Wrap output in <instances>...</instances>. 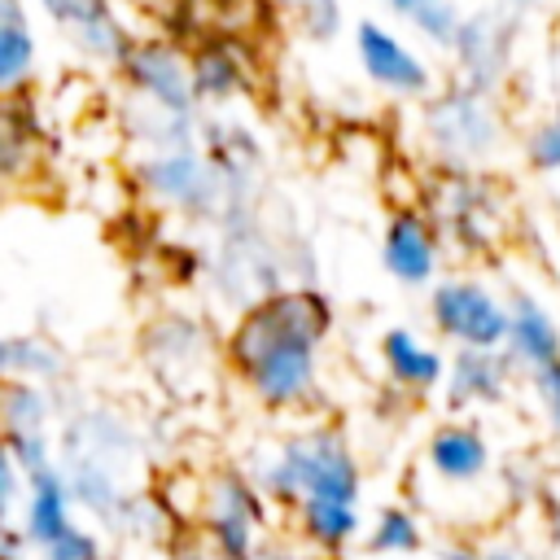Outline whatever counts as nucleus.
<instances>
[{
  "label": "nucleus",
  "instance_id": "nucleus-16",
  "mask_svg": "<svg viewBox=\"0 0 560 560\" xmlns=\"http://www.w3.org/2000/svg\"><path fill=\"white\" fill-rule=\"evenodd\" d=\"M512 376H516V368L508 363L503 350H455L446 359L438 389L455 416H472V411L499 407L512 389Z\"/></svg>",
  "mask_w": 560,
  "mask_h": 560
},
{
  "label": "nucleus",
  "instance_id": "nucleus-20",
  "mask_svg": "<svg viewBox=\"0 0 560 560\" xmlns=\"http://www.w3.org/2000/svg\"><path fill=\"white\" fill-rule=\"evenodd\" d=\"M70 525H79V521H74V503H70V490H66L61 468L48 464V468L31 472L26 477L22 508H18V529H22L26 547H31V556L44 551V547H52Z\"/></svg>",
  "mask_w": 560,
  "mask_h": 560
},
{
  "label": "nucleus",
  "instance_id": "nucleus-30",
  "mask_svg": "<svg viewBox=\"0 0 560 560\" xmlns=\"http://www.w3.org/2000/svg\"><path fill=\"white\" fill-rule=\"evenodd\" d=\"M289 13H293V22H298V31L306 39H319L324 44V39H332L341 31V4L337 0H302Z\"/></svg>",
  "mask_w": 560,
  "mask_h": 560
},
{
  "label": "nucleus",
  "instance_id": "nucleus-8",
  "mask_svg": "<svg viewBox=\"0 0 560 560\" xmlns=\"http://www.w3.org/2000/svg\"><path fill=\"white\" fill-rule=\"evenodd\" d=\"M144 363L153 376L175 394H197L223 363V350L214 346L210 328L184 311H166L144 328Z\"/></svg>",
  "mask_w": 560,
  "mask_h": 560
},
{
  "label": "nucleus",
  "instance_id": "nucleus-36",
  "mask_svg": "<svg viewBox=\"0 0 560 560\" xmlns=\"http://www.w3.org/2000/svg\"><path fill=\"white\" fill-rule=\"evenodd\" d=\"M0 560H31V547L13 521L0 516Z\"/></svg>",
  "mask_w": 560,
  "mask_h": 560
},
{
  "label": "nucleus",
  "instance_id": "nucleus-32",
  "mask_svg": "<svg viewBox=\"0 0 560 560\" xmlns=\"http://www.w3.org/2000/svg\"><path fill=\"white\" fill-rule=\"evenodd\" d=\"M105 4H114V0H35V9L57 26V31H74L79 22H88L92 13H101Z\"/></svg>",
  "mask_w": 560,
  "mask_h": 560
},
{
  "label": "nucleus",
  "instance_id": "nucleus-4",
  "mask_svg": "<svg viewBox=\"0 0 560 560\" xmlns=\"http://www.w3.org/2000/svg\"><path fill=\"white\" fill-rule=\"evenodd\" d=\"M271 503L249 477V468L214 464L197 477L188 529L223 560H254L271 542Z\"/></svg>",
  "mask_w": 560,
  "mask_h": 560
},
{
  "label": "nucleus",
  "instance_id": "nucleus-39",
  "mask_svg": "<svg viewBox=\"0 0 560 560\" xmlns=\"http://www.w3.org/2000/svg\"><path fill=\"white\" fill-rule=\"evenodd\" d=\"M276 4H280V9H298L302 0H276Z\"/></svg>",
  "mask_w": 560,
  "mask_h": 560
},
{
  "label": "nucleus",
  "instance_id": "nucleus-19",
  "mask_svg": "<svg viewBox=\"0 0 560 560\" xmlns=\"http://www.w3.org/2000/svg\"><path fill=\"white\" fill-rule=\"evenodd\" d=\"M499 350L525 376L547 363H560V319L551 315V306L542 298L516 293V298H508V328H503Z\"/></svg>",
  "mask_w": 560,
  "mask_h": 560
},
{
  "label": "nucleus",
  "instance_id": "nucleus-35",
  "mask_svg": "<svg viewBox=\"0 0 560 560\" xmlns=\"http://www.w3.org/2000/svg\"><path fill=\"white\" fill-rule=\"evenodd\" d=\"M166 560H223V556H214V551H210L192 529H188V534L179 529V534L166 542Z\"/></svg>",
  "mask_w": 560,
  "mask_h": 560
},
{
  "label": "nucleus",
  "instance_id": "nucleus-24",
  "mask_svg": "<svg viewBox=\"0 0 560 560\" xmlns=\"http://www.w3.org/2000/svg\"><path fill=\"white\" fill-rule=\"evenodd\" d=\"M52 420H57V394L48 381H26V376L0 381V438L52 433Z\"/></svg>",
  "mask_w": 560,
  "mask_h": 560
},
{
  "label": "nucleus",
  "instance_id": "nucleus-37",
  "mask_svg": "<svg viewBox=\"0 0 560 560\" xmlns=\"http://www.w3.org/2000/svg\"><path fill=\"white\" fill-rule=\"evenodd\" d=\"M254 560H319V556L302 551V547H298V542L289 538V542H267V547H262V551H258Z\"/></svg>",
  "mask_w": 560,
  "mask_h": 560
},
{
  "label": "nucleus",
  "instance_id": "nucleus-15",
  "mask_svg": "<svg viewBox=\"0 0 560 560\" xmlns=\"http://www.w3.org/2000/svg\"><path fill=\"white\" fill-rule=\"evenodd\" d=\"M136 455H140L136 429L109 407H79L61 420L57 459H96V464L127 472L136 464Z\"/></svg>",
  "mask_w": 560,
  "mask_h": 560
},
{
  "label": "nucleus",
  "instance_id": "nucleus-9",
  "mask_svg": "<svg viewBox=\"0 0 560 560\" xmlns=\"http://www.w3.org/2000/svg\"><path fill=\"white\" fill-rule=\"evenodd\" d=\"M350 44H354V61H359V70L372 88H381L398 101H424L438 88L433 66L394 26H385L376 18H363V22H354Z\"/></svg>",
  "mask_w": 560,
  "mask_h": 560
},
{
  "label": "nucleus",
  "instance_id": "nucleus-11",
  "mask_svg": "<svg viewBox=\"0 0 560 560\" xmlns=\"http://www.w3.org/2000/svg\"><path fill=\"white\" fill-rule=\"evenodd\" d=\"M420 472L451 494H472L490 481L494 472V451L486 429L472 416H451L429 429L424 451H420Z\"/></svg>",
  "mask_w": 560,
  "mask_h": 560
},
{
  "label": "nucleus",
  "instance_id": "nucleus-34",
  "mask_svg": "<svg viewBox=\"0 0 560 560\" xmlns=\"http://www.w3.org/2000/svg\"><path fill=\"white\" fill-rule=\"evenodd\" d=\"M438 560H525L512 547H477V542H446Z\"/></svg>",
  "mask_w": 560,
  "mask_h": 560
},
{
  "label": "nucleus",
  "instance_id": "nucleus-18",
  "mask_svg": "<svg viewBox=\"0 0 560 560\" xmlns=\"http://www.w3.org/2000/svg\"><path fill=\"white\" fill-rule=\"evenodd\" d=\"M376 359H381L385 381H389L398 394H411V398L438 394L442 372H446V354H442L433 341H424L416 328H407V324H394V328L381 332Z\"/></svg>",
  "mask_w": 560,
  "mask_h": 560
},
{
  "label": "nucleus",
  "instance_id": "nucleus-38",
  "mask_svg": "<svg viewBox=\"0 0 560 560\" xmlns=\"http://www.w3.org/2000/svg\"><path fill=\"white\" fill-rule=\"evenodd\" d=\"M385 4H389V9H394V13H402V18H407V13H411V9H416V4H420V0H385Z\"/></svg>",
  "mask_w": 560,
  "mask_h": 560
},
{
  "label": "nucleus",
  "instance_id": "nucleus-7",
  "mask_svg": "<svg viewBox=\"0 0 560 560\" xmlns=\"http://www.w3.org/2000/svg\"><path fill=\"white\" fill-rule=\"evenodd\" d=\"M429 324L455 350H499L508 328V298H499L472 271L438 276L429 284Z\"/></svg>",
  "mask_w": 560,
  "mask_h": 560
},
{
  "label": "nucleus",
  "instance_id": "nucleus-2",
  "mask_svg": "<svg viewBox=\"0 0 560 560\" xmlns=\"http://www.w3.org/2000/svg\"><path fill=\"white\" fill-rule=\"evenodd\" d=\"M249 477L267 494L271 508L289 512L298 503H363V464L350 438L328 420H306L289 433H280L258 459L249 464Z\"/></svg>",
  "mask_w": 560,
  "mask_h": 560
},
{
  "label": "nucleus",
  "instance_id": "nucleus-29",
  "mask_svg": "<svg viewBox=\"0 0 560 560\" xmlns=\"http://www.w3.org/2000/svg\"><path fill=\"white\" fill-rule=\"evenodd\" d=\"M31 560H105V538L88 525H70L52 547L35 551Z\"/></svg>",
  "mask_w": 560,
  "mask_h": 560
},
{
  "label": "nucleus",
  "instance_id": "nucleus-31",
  "mask_svg": "<svg viewBox=\"0 0 560 560\" xmlns=\"http://www.w3.org/2000/svg\"><path fill=\"white\" fill-rule=\"evenodd\" d=\"M22 494H26V472L18 468V459H13L9 442L0 438V516H4V521H13V516H18Z\"/></svg>",
  "mask_w": 560,
  "mask_h": 560
},
{
  "label": "nucleus",
  "instance_id": "nucleus-21",
  "mask_svg": "<svg viewBox=\"0 0 560 560\" xmlns=\"http://www.w3.org/2000/svg\"><path fill=\"white\" fill-rule=\"evenodd\" d=\"M39 153H44V131L26 92L0 96V192L26 184L39 171Z\"/></svg>",
  "mask_w": 560,
  "mask_h": 560
},
{
  "label": "nucleus",
  "instance_id": "nucleus-22",
  "mask_svg": "<svg viewBox=\"0 0 560 560\" xmlns=\"http://www.w3.org/2000/svg\"><path fill=\"white\" fill-rule=\"evenodd\" d=\"M61 477H66V490H70V503L83 508L96 525H114L122 499L131 494L127 490V472L109 468V464H96V459H57Z\"/></svg>",
  "mask_w": 560,
  "mask_h": 560
},
{
  "label": "nucleus",
  "instance_id": "nucleus-27",
  "mask_svg": "<svg viewBox=\"0 0 560 560\" xmlns=\"http://www.w3.org/2000/svg\"><path fill=\"white\" fill-rule=\"evenodd\" d=\"M407 22H411V31L424 39V44H433V48H451L455 44V35H459V22H464V9L455 4V0H420L411 13H407Z\"/></svg>",
  "mask_w": 560,
  "mask_h": 560
},
{
  "label": "nucleus",
  "instance_id": "nucleus-41",
  "mask_svg": "<svg viewBox=\"0 0 560 560\" xmlns=\"http://www.w3.org/2000/svg\"><path fill=\"white\" fill-rule=\"evenodd\" d=\"M416 560H424V556H416ZM433 560H438V556H433Z\"/></svg>",
  "mask_w": 560,
  "mask_h": 560
},
{
  "label": "nucleus",
  "instance_id": "nucleus-13",
  "mask_svg": "<svg viewBox=\"0 0 560 560\" xmlns=\"http://www.w3.org/2000/svg\"><path fill=\"white\" fill-rule=\"evenodd\" d=\"M188 83L197 109H228L245 96H254L258 70L241 39L232 35H201L188 48Z\"/></svg>",
  "mask_w": 560,
  "mask_h": 560
},
{
  "label": "nucleus",
  "instance_id": "nucleus-6",
  "mask_svg": "<svg viewBox=\"0 0 560 560\" xmlns=\"http://www.w3.org/2000/svg\"><path fill=\"white\" fill-rule=\"evenodd\" d=\"M424 214L433 219L442 245H455L459 254H494L508 241L512 206L490 171H438Z\"/></svg>",
  "mask_w": 560,
  "mask_h": 560
},
{
  "label": "nucleus",
  "instance_id": "nucleus-5",
  "mask_svg": "<svg viewBox=\"0 0 560 560\" xmlns=\"http://www.w3.org/2000/svg\"><path fill=\"white\" fill-rule=\"evenodd\" d=\"M136 184L153 206H166L188 219H223L228 210H241V188L201 144H171V149H144L136 162Z\"/></svg>",
  "mask_w": 560,
  "mask_h": 560
},
{
  "label": "nucleus",
  "instance_id": "nucleus-25",
  "mask_svg": "<svg viewBox=\"0 0 560 560\" xmlns=\"http://www.w3.org/2000/svg\"><path fill=\"white\" fill-rule=\"evenodd\" d=\"M39 70V35L26 9L0 13V96H22Z\"/></svg>",
  "mask_w": 560,
  "mask_h": 560
},
{
  "label": "nucleus",
  "instance_id": "nucleus-1",
  "mask_svg": "<svg viewBox=\"0 0 560 560\" xmlns=\"http://www.w3.org/2000/svg\"><path fill=\"white\" fill-rule=\"evenodd\" d=\"M337 311L315 284H276L249 298L223 332V368L271 416H311L324 398V346Z\"/></svg>",
  "mask_w": 560,
  "mask_h": 560
},
{
  "label": "nucleus",
  "instance_id": "nucleus-26",
  "mask_svg": "<svg viewBox=\"0 0 560 560\" xmlns=\"http://www.w3.org/2000/svg\"><path fill=\"white\" fill-rule=\"evenodd\" d=\"M4 376H26V381H61L66 376V354L57 341L39 332H0V381Z\"/></svg>",
  "mask_w": 560,
  "mask_h": 560
},
{
  "label": "nucleus",
  "instance_id": "nucleus-10",
  "mask_svg": "<svg viewBox=\"0 0 560 560\" xmlns=\"http://www.w3.org/2000/svg\"><path fill=\"white\" fill-rule=\"evenodd\" d=\"M118 79L136 96V105L166 109V114H197L192 83H188V52L171 39H131L118 57Z\"/></svg>",
  "mask_w": 560,
  "mask_h": 560
},
{
  "label": "nucleus",
  "instance_id": "nucleus-14",
  "mask_svg": "<svg viewBox=\"0 0 560 560\" xmlns=\"http://www.w3.org/2000/svg\"><path fill=\"white\" fill-rule=\"evenodd\" d=\"M446 57L455 61V79L499 92V83L512 70V18L503 9H477L464 13L455 44L446 48Z\"/></svg>",
  "mask_w": 560,
  "mask_h": 560
},
{
  "label": "nucleus",
  "instance_id": "nucleus-33",
  "mask_svg": "<svg viewBox=\"0 0 560 560\" xmlns=\"http://www.w3.org/2000/svg\"><path fill=\"white\" fill-rule=\"evenodd\" d=\"M525 381H529V389H534V398H538V407H542L551 433L560 438V363H547V368L529 372Z\"/></svg>",
  "mask_w": 560,
  "mask_h": 560
},
{
  "label": "nucleus",
  "instance_id": "nucleus-17",
  "mask_svg": "<svg viewBox=\"0 0 560 560\" xmlns=\"http://www.w3.org/2000/svg\"><path fill=\"white\" fill-rule=\"evenodd\" d=\"M284 521L289 538L319 560H346L363 538V503H298L284 512Z\"/></svg>",
  "mask_w": 560,
  "mask_h": 560
},
{
  "label": "nucleus",
  "instance_id": "nucleus-12",
  "mask_svg": "<svg viewBox=\"0 0 560 560\" xmlns=\"http://www.w3.org/2000/svg\"><path fill=\"white\" fill-rule=\"evenodd\" d=\"M446 245L420 206H398L381 232V267L402 289H429L442 276Z\"/></svg>",
  "mask_w": 560,
  "mask_h": 560
},
{
  "label": "nucleus",
  "instance_id": "nucleus-3",
  "mask_svg": "<svg viewBox=\"0 0 560 560\" xmlns=\"http://www.w3.org/2000/svg\"><path fill=\"white\" fill-rule=\"evenodd\" d=\"M420 140L438 171H486L508 140V114L499 92L451 79L420 105Z\"/></svg>",
  "mask_w": 560,
  "mask_h": 560
},
{
  "label": "nucleus",
  "instance_id": "nucleus-28",
  "mask_svg": "<svg viewBox=\"0 0 560 560\" xmlns=\"http://www.w3.org/2000/svg\"><path fill=\"white\" fill-rule=\"evenodd\" d=\"M521 158L538 175H560V109L542 114L525 136H521Z\"/></svg>",
  "mask_w": 560,
  "mask_h": 560
},
{
  "label": "nucleus",
  "instance_id": "nucleus-23",
  "mask_svg": "<svg viewBox=\"0 0 560 560\" xmlns=\"http://www.w3.org/2000/svg\"><path fill=\"white\" fill-rule=\"evenodd\" d=\"M424 547H429L424 521L407 503H385V508H376L372 521H363L359 551L372 560H416V556H424Z\"/></svg>",
  "mask_w": 560,
  "mask_h": 560
},
{
  "label": "nucleus",
  "instance_id": "nucleus-40",
  "mask_svg": "<svg viewBox=\"0 0 560 560\" xmlns=\"http://www.w3.org/2000/svg\"><path fill=\"white\" fill-rule=\"evenodd\" d=\"M9 9H18V0H0V13H9Z\"/></svg>",
  "mask_w": 560,
  "mask_h": 560
}]
</instances>
